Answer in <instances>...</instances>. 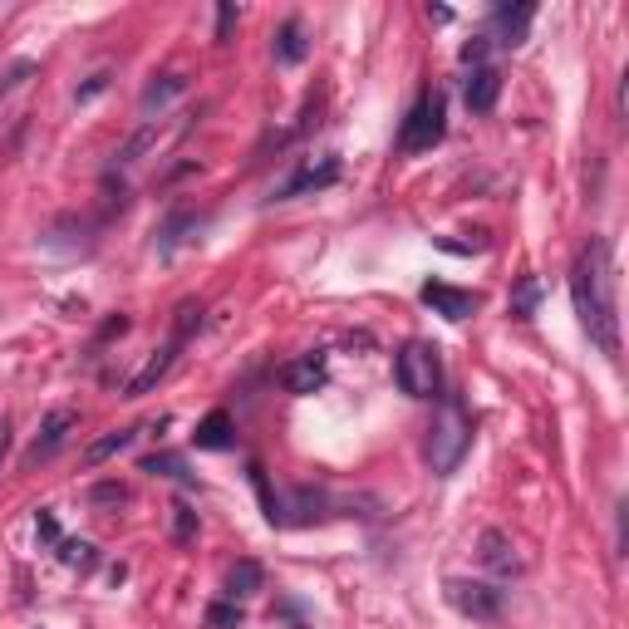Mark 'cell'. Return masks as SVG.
I'll use <instances>...</instances> for the list:
<instances>
[{"label":"cell","instance_id":"4","mask_svg":"<svg viewBox=\"0 0 629 629\" xmlns=\"http://www.w3.org/2000/svg\"><path fill=\"white\" fill-rule=\"evenodd\" d=\"M443 133H448V99L443 89H423L399 128V153H428L443 143Z\"/></svg>","mask_w":629,"mask_h":629},{"label":"cell","instance_id":"11","mask_svg":"<svg viewBox=\"0 0 629 629\" xmlns=\"http://www.w3.org/2000/svg\"><path fill=\"white\" fill-rule=\"evenodd\" d=\"M276 379H281L286 394H315V389H325V379H330L325 354H300V359H290V364L276 369Z\"/></svg>","mask_w":629,"mask_h":629},{"label":"cell","instance_id":"25","mask_svg":"<svg viewBox=\"0 0 629 629\" xmlns=\"http://www.w3.org/2000/svg\"><path fill=\"white\" fill-rule=\"evenodd\" d=\"M207 629H241V605L236 600H212L207 605Z\"/></svg>","mask_w":629,"mask_h":629},{"label":"cell","instance_id":"7","mask_svg":"<svg viewBox=\"0 0 629 629\" xmlns=\"http://www.w3.org/2000/svg\"><path fill=\"white\" fill-rule=\"evenodd\" d=\"M418 295H423V305H433L443 320H472V315L482 310V295H477V290H458V286H448V281H428Z\"/></svg>","mask_w":629,"mask_h":629},{"label":"cell","instance_id":"21","mask_svg":"<svg viewBox=\"0 0 629 629\" xmlns=\"http://www.w3.org/2000/svg\"><path fill=\"white\" fill-rule=\"evenodd\" d=\"M197 325H202V300H182L177 310H172V340H192L197 335Z\"/></svg>","mask_w":629,"mask_h":629},{"label":"cell","instance_id":"23","mask_svg":"<svg viewBox=\"0 0 629 629\" xmlns=\"http://www.w3.org/2000/svg\"><path fill=\"white\" fill-rule=\"evenodd\" d=\"M59 561L64 566H79V571H94L99 566V551L89 541H59Z\"/></svg>","mask_w":629,"mask_h":629},{"label":"cell","instance_id":"22","mask_svg":"<svg viewBox=\"0 0 629 629\" xmlns=\"http://www.w3.org/2000/svg\"><path fill=\"white\" fill-rule=\"evenodd\" d=\"M143 472H153V477H172V482H192L187 462L177 458V453H148V458H143Z\"/></svg>","mask_w":629,"mask_h":629},{"label":"cell","instance_id":"20","mask_svg":"<svg viewBox=\"0 0 629 629\" xmlns=\"http://www.w3.org/2000/svg\"><path fill=\"white\" fill-rule=\"evenodd\" d=\"M148 148H158V123H153V118H148L143 128H133V133H128V143L118 148V163L128 168V163H138Z\"/></svg>","mask_w":629,"mask_h":629},{"label":"cell","instance_id":"31","mask_svg":"<svg viewBox=\"0 0 629 629\" xmlns=\"http://www.w3.org/2000/svg\"><path fill=\"white\" fill-rule=\"evenodd\" d=\"M487 50H492V40H487V35H472V40L462 45V64H472V69H477V64L487 59Z\"/></svg>","mask_w":629,"mask_h":629},{"label":"cell","instance_id":"10","mask_svg":"<svg viewBox=\"0 0 629 629\" xmlns=\"http://www.w3.org/2000/svg\"><path fill=\"white\" fill-rule=\"evenodd\" d=\"M531 20H536V5H492V45H502V50H516V45H526V30H531Z\"/></svg>","mask_w":629,"mask_h":629},{"label":"cell","instance_id":"3","mask_svg":"<svg viewBox=\"0 0 629 629\" xmlns=\"http://www.w3.org/2000/svg\"><path fill=\"white\" fill-rule=\"evenodd\" d=\"M394 384H399L408 399H438V389H443L438 344H428V340L399 344V354H394Z\"/></svg>","mask_w":629,"mask_h":629},{"label":"cell","instance_id":"1","mask_svg":"<svg viewBox=\"0 0 629 629\" xmlns=\"http://www.w3.org/2000/svg\"><path fill=\"white\" fill-rule=\"evenodd\" d=\"M571 305L580 330L605 359H620V300H615V251L605 236H590L571 266Z\"/></svg>","mask_w":629,"mask_h":629},{"label":"cell","instance_id":"32","mask_svg":"<svg viewBox=\"0 0 629 629\" xmlns=\"http://www.w3.org/2000/svg\"><path fill=\"white\" fill-rule=\"evenodd\" d=\"M231 25H236V5H217V45H231Z\"/></svg>","mask_w":629,"mask_h":629},{"label":"cell","instance_id":"14","mask_svg":"<svg viewBox=\"0 0 629 629\" xmlns=\"http://www.w3.org/2000/svg\"><path fill=\"white\" fill-rule=\"evenodd\" d=\"M192 443H197V448H207V453H227L231 443H236V423H231L227 408H212V413L197 423Z\"/></svg>","mask_w":629,"mask_h":629},{"label":"cell","instance_id":"15","mask_svg":"<svg viewBox=\"0 0 629 629\" xmlns=\"http://www.w3.org/2000/svg\"><path fill=\"white\" fill-rule=\"evenodd\" d=\"M187 84H192V79H187L182 69L153 74V84H148V89H143V99H138V104H143V114H158V109H168L177 94H187Z\"/></svg>","mask_w":629,"mask_h":629},{"label":"cell","instance_id":"34","mask_svg":"<svg viewBox=\"0 0 629 629\" xmlns=\"http://www.w3.org/2000/svg\"><path fill=\"white\" fill-rule=\"evenodd\" d=\"M295 629H310V625H295Z\"/></svg>","mask_w":629,"mask_h":629},{"label":"cell","instance_id":"16","mask_svg":"<svg viewBox=\"0 0 629 629\" xmlns=\"http://www.w3.org/2000/svg\"><path fill=\"white\" fill-rule=\"evenodd\" d=\"M261 585H266V566H261L256 556H241L227 571V600H246V595H256Z\"/></svg>","mask_w":629,"mask_h":629},{"label":"cell","instance_id":"13","mask_svg":"<svg viewBox=\"0 0 629 629\" xmlns=\"http://www.w3.org/2000/svg\"><path fill=\"white\" fill-rule=\"evenodd\" d=\"M177 349H182V340H168L133 379H128V389H123V399H143V394H153L163 379H168V369H172V359H177Z\"/></svg>","mask_w":629,"mask_h":629},{"label":"cell","instance_id":"18","mask_svg":"<svg viewBox=\"0 0 629 629\" xmlns=\"http://www.w3.org/2000/svg\"><path fill=\"white\" fill-rule=\"evenodd\" d=\"M305 55H310L305 25H300V20H286V25L276 30V64H300Z\"/></svg>","mask_w":629,"mask_h":629},{"label":"cell","instance_id":"33","mask_svg":"<svg viewBox=\"0 0 629 629\" xmlns=\"http://www.w3.org/2000/svg\"><path fill=\"white\" fill-rule=\"evenodd\" d=\"M10 453V418H0V462Z\"/></svg>","mask_w":629,"mask_h":629},{"label":"cell","instance_id":"19","mask_svg":"<svg viewBox=\"0 0 629 629\" xmlns=\"http://www.w3.org/2000/svg\"><path fill=\"white\" fill-rule=\"evenodd\" d=\"M251 487H256V497H261V507H266V521H271V526H286V502L271 492V482H266V467H261V462H251Z\"/></svg>","mask_w":629,"mask_h":629},{"label":"cell","instance_id":"29","mask_svg":"<svg viewBox=\"0 0 629 629\" xmlns=\"http://www.w3.org/2000/svg\"><path fill=\"white\" fill-rule=\"evenodd\" d=\"M35 531H40V541H45V546H59V541H64V536H59V521H55V512H50V507H40V512H35Z\"/></svg>","mask_w":629,"mask_h":629},{"label":"cell","instance_id":"6","mask_svg":"<svg viewBox=\"0 0 629 629\" xmlns=\"http://www.w3.org/2000/svg\"><path fill=\"white\" fill-rule=\"evenodd\" d=\"M340 182V158L330 153V158H320V163H305L300 172H290L286 182L271 192V202H295V197H305V192H325V187H335Z\"/></svg>","mask_w":629,"mask_h":629},{"label":"cell","instance_id":"28","mask_svg":"<svg viewBox=\"0 0 629 629\" xmlns=\"http://www.w3.org/2000/svg\"><path fill=\"white\" fill-rule=\"evenodd\" d=\"M89 502H94V507H123V502H128V487H123V482H99V487L89 492Z\"/></svg>","mask_w":629,"mask_h":629},{"label":"cell","instance_id":"30","mask_svg":"<svg viewBox=\"0 0 629 629\" xmlns=\"http://www.w3.org/2000/svg\"><path fill=\"white\" fill-rule=\"evenodd\" d=\"M109 79H114L109 69H99V74H89V84H79V89H74V99H79V104H89V99H99V94L109 89Z\"/></svg>","mask_w":629,"mask_h":629},{"label":"cell","instance_id":"27","mask_svg":"<svg viewBox=\"0 0 629 629\" xmlns=\"http://www.w3.org/2000/svg\"><path fill=\"white\" fill-rule=\"evenodd\" d=\"M35 69H40L35 59H15V64H10V69L0 74V99H5V94H15V89H20V84H25V79H30Z\"/></svg>","mask_w":629,"mask_h":629},{"label":"cell","instance_id":"24","mask_svg":"<svg viewBox=\"0 0 629 629\" xmlns=\"http://www.w3.org/2000/svg\"><path fill=\"white\" fill-rule=\"evenodd\" d=\"M536 300H541V281H536V276H526V281L516 286V295H512V315H516V320H531V315H536Z\"/></svg>","mask_w":629,"mask_h":629},{"label":"cell","instance_id":"8","mask_svg":"<svg viewBox=\"0 0 629 629\" xmlns=\"http://www.w3.org/2000/svg\"><path fill=\"white\" fill-rule=\"evenodd\" d=\"M69 428H74V413L69 408H55L45 423H40V433H35V443L25 448V458H20V467L30 472V467H40V462H50L64 448V438H69Z\"/></svg>","mask_w":629,"mask_h":629},{"label":"cell","instance_id":"12","mask_svg":"<svg viewBox=\"0 0 629 629\" xmlns=\"http://www.w3.org/2000/svg\"><path fill=\"white\" fill-rule=\"evenodd\" d=\"M497 99H502V69L477 64V69L467 74V84H462V104H467L472 114H492Z\"/></svg>","mask_w":629,"mask_h":629},{"label":"cell","instance_id":"26","mask_svg":"<svg viewBox=\"0 0 629 629\" xmlns=\"http://www.w3.org/2000/svg\"><path fill=\"white\" fill-rule=\"evenodd\" d=\"M192 536H197V512H192L187 502H177V507H172V541L187 546Z\"/></svg>","mask_w":629,"mask_h":629},{"label":"cell","instance_id":"2","mask_svg":"<svg viewBox=\"0 0 629 629\" xmlns=\"http://www.w3.org/2000/svg\"><path fill=\"white\" fill-rule=\"evenodd\" d=\"M472 448V413L458 394H438V413L428 423V467L433 477H453Z\"/></svg>","mask_w":629,"mask_h":629},{"label":"cell","instance_id":"17","mask_svg":"<svg viewBox=\"0 0 629 629\" xmlns=\"http://www.w3.org/2000/svg\"><path fill=\"white\" fill-rule=\"evenodd\" d=\"M133 443H138V428H114V433H104V438H94V443L84 448V462H89V467H99V462L128 453Z\"/></svg>","mask_w":629,"mask_h":629},{"label":"cell","instance_id":"9","mask_svg":"<svg viewBox=\"0 0 629 629\" xmlns=\"http://www.w3.org/2000/svg\"><path fill=\"white\" fill-rule=\"evenodd\" d=\"M477 561L487 566L492 575H502V580H512L521 575V556H516V541L507 531H497V526H487L482 536H477Z\"/></svg>","mask_w":629,"mask_h":629},{"label":"cell","instance_id":"5","mask_svg":"<svg viewBox=\"0 0 629 629\" xmlns=\"http://www.w3.org/2000/svg\"><path fill=\"white\" fill-rule=\"evenodd\" d=\"M443 595H448V605L458 610L462 620H477V625H497L502 605H507V590H497L492 580H462V575H453L443 585Z\"/></svg>","mask_w":629,"mask_h":629}]
</instances>
